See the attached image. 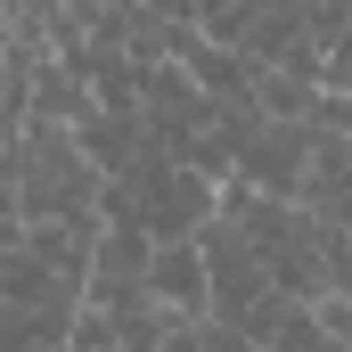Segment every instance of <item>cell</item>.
<instances>
[{
    "instance_id": "cell-5",
    "label": "cell",
    "mask_w": 352,
    "mask_h": 352,
    "mask_svg": "<svg viewBox=\"0 0 352 352\" xmlns=\"http://www.w3.org/2000/svg\"><path fill=\"white\" fill-rule=\"evenodd\" d=\"M320 90H336V98H352V25L328 41V58H320Z\"/></svg>"
},
{
    "instance_id": "cell-6",
    "label": "cell",
    "mask_w": 352,
    "mask_h": 352,
    "mask_svg": "<svg viewBox=\"0 0 352 352\" xmlns=\"http://www.w3.org/2000/svg\"><path fill=\"white\" fill-rule=\"evenodd\" d=\"M156 352H205V344H197V328H173V336H164Z\"/></svg>"
},
{
    "instance_id": "cell-1",
    "label": "cell",
    "mask_w": 352,
    "mask_h": 352,
    "mask_svg": "<svg viewBox=\"0 0 352 352\" xmlns=\"http://www.w3.org/2000/svg\"><path fill=\"white\" fill-rule=\"evenodd\" d=\"M123 188H131V230H148V246H197L205 221L221 213V180H205L197 164H164V156H148Z\"/></svg>"
},
{
    "instance_id": "cell-7",
    "label": "cell",
    "mask_w": 352,
    "mask_h": 352,
    "mask_svg": "<svg viewBox=\"0 0 352 352\" xmlns=\"http://www.w3.org/2000/svg\"><path fill=\"white\" fill-rule=\"evenodd\" d=\"M58 352H82V344H58Z\"/></svg>"
},
{
    "instance_id": "cell-4",
    "label": "cell",
    "mask_w": 352,
    "mask_h": 352,
    "mask_svg": "<svg viewBox=\"0 0 352 352\" xmlns=\"http://www.w3.org/2000/svg\"><path fill=\"white\" fill-rule=\"evenodd\" d=\"M148 295L173 311V320H213V287H205V254L197 246H156V263H148Z\"/></svg>"
},
{
    "instance_id": "cell-3",
    "label": "cell",
    "mask_w": 352,
    "mask_h": 352,
    "mask_svg": "<svg viewBox=\"0 0 352 352\" xmlns=\"http://www.w3.org/2000/svg\"><path fill=\"white\" fill-rule=\"evenodd\" d=\"M320 230H344L352 238V140L336 131H320V148H311V173H303V197H295Z\"/></svg>"
},
{
    "instance_id": "cell-2",
    "label": "cell",
    "mask_w": 352,
    "mask_h": 352,
    "mask_svg": "<svg viewBox=\"0 0 352 352\" xmlns=\"http://www.w3.org/2000/svg\"><path fill=\"white\" fill-rule=\"evenodd\" d=\"M197 254H205V287H213V320H230V328H254L270 303H278V287H270L263 254L213 213L205 221V238H197Z\"/></svg>"
}]
</instances>
